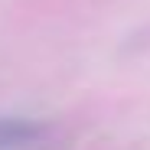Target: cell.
Listing matches in <instances>:
<instances>
[{"instance_id": "obj_1", "label": "cell", "mask_w": 150, "mask_h": 150, "mask_svg": "<svg viewBox=\"0 0 150 150\" xmlns=\"http://www.w3.org/2000/svg\"><path fill=\"white\" fill-rule=\"evenodd\" d=\"M52 144L56 127L49 121L0 111V150H49Z\"/></svg>"}]
</instances>
